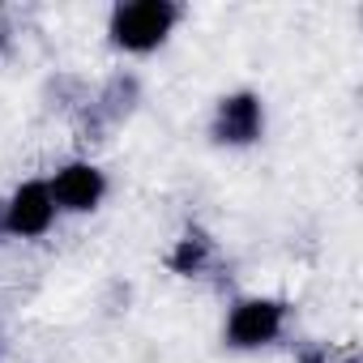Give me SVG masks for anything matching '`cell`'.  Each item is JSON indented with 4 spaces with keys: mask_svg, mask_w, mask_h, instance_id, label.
I'll return each mask as SVG.
<instances>
[{
    "mask_svg": "<svg viewBox=\"0 0 363 363\" xmlns=\"http://www.w3.org/2000/svg\"><path fill=\"white\" fill-rule=\"evenodd\" d=\"M210 257H214V244L201 235V231H189L184 240H175V248H171V269L175 274H206V265H210Z\"/></svg>",
    "mask_w": 363,
    "mask_h": 363,
    "instance_id": "8992f818",
    "label": "cell"
},
{
    "mask_svg": "<svg viewBox=\"0 0 363 363\" xmlns=\"http://www.w3.org/2000/svg\"><path fill=\"white\" fill-rule=\"evenodd\" d=\"M5 43H9V35H5V26H0V52H5Z\"/></svg>",
    "mask_w": 363,
    "mask_h": 363,
    "instance_id": "ba28073f",
    "label": "cell"
},
{
    "mask_svg": "<svg viewBox=\"0 0 363 363\" xmlns=\"http://www.w3.org/2000/svg\"><path fill=\"white\" fill-rule=\"evenodd\" d=\"M48 193H52L60 214H94L107 201V175H103L99 162L73 158V162H60L48 175Z\"/></svg>",
    "mask_w": 363,
    "mask_h": 363,
    "instance_id": "3957f363",
    "label": "cell"
},
{
    "mask_svg": "<svg viewBox=\"0 0 363 363\" xmlns=\"http://www.w3.org/2000/svg\"><path fill=\"white\" fill-rule=\"evenodd\" d=\"M210 137L218 145H231V150L257 145L265 137V99L257 90H231V94H223L214 103Z\"/></svg>",
    "mask_w": 363,
    "mask_h": 363,
    "instance_id": "277c9868",
    "label": "cell"
},
{
    "mask_svg": "<svg viewBox=\"0 0 363 363\" xmlns=\"http://www.w3.org/2000/svg\"><path fill=\"white\" fill-rule=\"evenodd\" d=\"M60 210L48 193V179H26L5 201V235L9 240H43L56 227Z\"/></svg>",
    "mask_w": 363,
    "mask_h": 363,
    "instance_id": "5b68a950",
    "label": "cell"
},
{
    "mask_svg": "<svg viewBox=\"0 0 363 363\" xmlns=\"http://www.w3.org/2000/svg\"><path fill=\"white\" fill-rule=\"evenodd\" d=\"M282 329H286V303L269 295H248L227 312L223 342L231 350H261V346H274Z\"/></svg>",
    "mask_w": 363,
    "mask_h": 363,
    "instance_id": "7a4b0ae2",
    "label": "cell"
},
{
    "mask_svg": "<svg viewBox=\"0 0 363 363\" xmlns=\"http://www.w3.org/2000/svg\"><path fill=\"white\" fill-rule=\"evenodd\" d=\"M179 18H184V9H179L175 0H128V5L111 9L107 39L124 56H150L175 35Z\"/></svg>",
    "mask_w": 363,
    "mask_h": 363,
    "instance_id": "6da1fadb",
    "label": "cell"
},
{
    "mask_svg": "<svg viewBox=\"0 0 363 363\" xmlns=\"http://www.w3.org/2000/svg\"><path fill=\"white\" fill-rule=\"evenodd\" d=\"M337 363H359V359H337Z\"/></svg>",
    "mask_w": 363,
    "mask_h": 363,
    "instance_id": "9c48e42d",
    "label": "cell"
},
{
    "mask_svg": "<svg viewBox=\"0 0 363 363\" xmlns=\"http://www.w3.org/2000/svg\"><path fill=\"white\" fill-rule=\"evenodd\" d=\"M0 235H5V201H0Z\"/></svg>",
    "mask_w": 363,
    "mask_h": 363,
    "instance_id": "52a82bcc",
    "label": "cell"
}]
</instances>
